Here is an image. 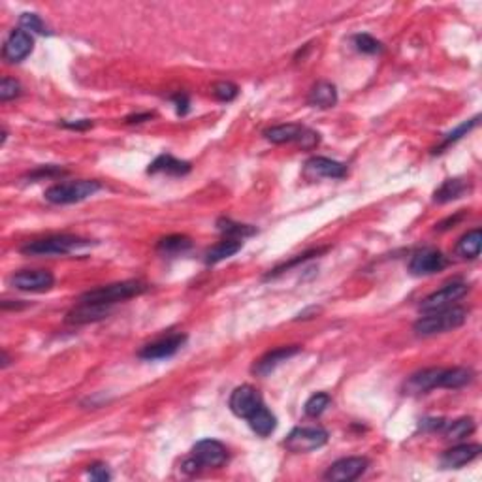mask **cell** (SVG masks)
I'll list each match as a JSON object with an SVG mask.
<instances>
[{
    "label": "cell",
    "mask_w": 482,
    "mask_h": 482,
    "mask_svg": "<svg viewBox=\"0 0 482 482\" xmlns=\"http://www.w3.org/2000/svg\"><path fill=\"white\" fill-rule=\"evenodd\" d=\"M447 266V258L437 249H420L411 256L409 270L413 275H432Z\"/></svg>",
    "instance_id": "cell-9"
},
{
    "label": "cell",
    "mask_w": 482,
    "mask_h": 482,
    "mask_svg": "<svg viewBox=\"0 0 482 482\" xmlns=\"http://www.w3.org/2000/svg\"><path fill=\"white\" fill-rule=\"evenodd\" d=\"M467 190L466 181L461 179H447L437 190L433 194V200L437 204H447V202H452V200H458L461 194Z\"/></svg>",
    "instance_id": "cell-26"
},
{
    "label": "cell",
    "mask_w": 482,
    "mask_h": 482,
    "mask_svg": "<svg viewBox=\"0 0 482 482\" xmlns=\"http://www.w3.org/2000/svg\"><path fill=\"white\" fill-rule=\"evenodd\" d=\"M444 426H447V422L443 418H426L420 424L422 430H443Z\"/></svg>",
    "instance_id": "cell-39"
},
{
    "label": "cell",
    "mask_w": 482,
    "mask_h": 482,
    "mask_svg": "<svg viewBox=\"0 0 482 482\" xmlns=\"http://www.w3.org/2000/svg\"><path fill=\"white\" fill-rule=\"evenodd\" d=\"M238 85L230 84V81H219V84L213 87V95L217 96L222 102H230L238 96Z\"/></svg>",
    "instance_id": "cell-34"
},
{
    "label": "cell",
    "mask_w": 482,
    "mask_h": 482,
    "mask_svg": "<svg viewBox=\"0 0 482 482\" xmlns=\"http://www.w3.org/2000/svg\"><path fill=\"white\" fill-rule=\"evenodd\" d=\"M102 189V185L93 179H79V181H67V183H57L45 190V200L51 204L64 205L84 202L89 196L96 194Z\"/></svg>",
    "instance_id": "cell-3"
},
{
    "label": "cell",
    "mask_w": 482,
    "mask_h": 482,
    "mask_svg": "<svg viewBox=\"0 0 482 482\" xmlns=\"http://www.w3.org/2000/svg\"><path fill=\"white\" fill-rule=\"evenodd\" d=\"M482 247V232L481 228H475L471 232H467L464 238L458 241L456 253L464 258H477L481 255Z\"/></svg>",
    "instance_id": "cell-25"
},
{
    "label": "cell",
    "mask_w": 482,
    "mask_h": 482,
    "mask_svg": "<svg viewBox=\"0 0 482 482\" xmlns=\"http://www.w3.org/2000/svg\"><path fill=\"white\" fill-rule=\"evenodd\" d=\"M10 285L23 292H45L55 285V277L45 270H23L11 275Z\"/></svg>",
    "instance_id": "cell-7"
},
{
    "label": "cell",
    "mask_w": 482,
    "mask_h": 482,
    "mask_svg": "<svg viewBox=\"0 0 482 482\" xmlns=\"http://www.w3.org/2000/svg\"><path fill=\"white\" fill-rule=\"evenodd\" d=\"M241 241L239 239H224L221 243H217L215 247H211L207 253H205V262L207 264H217V262L224 260V258H230L234 256L238 251H241Z\"/></svg>",
    "instance_id": "cell-24"
},
{
    "label": "cell",
    "mask_w": 482,
    "mask_h": 482,
    "mask_svg": "<svg viewBox=\"0 0 482 482\" xmlns=\"http://www.w3.org/2000/svg\"><path fill=\"white\" fill-rule=\"evenodd\" d=\"M262 405L260 394L256 388H253L251 384H243V386H238L230 396V409L236 416L239 418H247L249 415H253L258 407Z\"/></svg>",
    "instance_id": "cell-12"
},
{
    "label": "cell",
    "mask_w": 482,
    "mask_h": 482,
    "mask_svg": "<svg viewBox=\"0 0 482 482\" xmlns=\"http://www.w3.org/2000/svg\"><path fill=\"white\" fill-rule=\"evenodd\" d=\"M369 461L360 456H352V458H343L338 460L335 464L328 467V471L324 473V478L332 482H350L358 478L362 473L367 469Z\"/></svg>",
    "instance_id": "cell-8"
},
{
    "label": "cell",
    "mask_w": 482,
    "mask_h": 482,
    "mask_svg": "<svg viewBox=\"0 0 482 482\" xmlns=\"http://www.w3.org/2000/svg\"><path fill=\"white\" fill-rule=\"evenodd\" d=\"M439 375H441V367H430V369H422L415 373L409 381L405 383L407 394H424L432 388L439 386Z\"/></svg>",
    "instance_id": "cell-19"
},
{
    "label": "cell",
    "mask_w": 482,
    "mask_h": 482,
    "mask_svg": "<svg viewBox=\"0 0 482 482\" xmlns=\"http://www.w3.org/2000/svg\"><path fill=\"white\" fill-rule=\"evenodd\" d=\"M33 45H34L33 36H30L27 30L17 28V30H11L10 36L6 38L4 47H2V57H4L8 62H21L30 55Z\"/></svg>",
    "instance_id": "cell-11"
},
{
    "label": "cell",
    "mask_w": 482,
    "mask_h": 482,
    "mask_svg": "<svg viewBox=\"0 0 482 482\" xmlns=\"http://www.w3.org/2000/svg\"><path fill=\"white\" fill-rule=\"evenodd\" d=\"M328 441V432L321 426H311V428H296L289 433V437L285 441V447L290 452L296 454H304V452H311L324 447Z\"/></svg>",
    "instance_id": "cell-6"
},
{
    "label": "cell",
    "mask_w": 482,
    "mask_h": 482,
    "mask_svg": "<svg viewBox=\"0 0 482 482\" xmlns=\"http://www.w3.org/2000/svg\"><path fill=\"white\" fill-rule=\"evenodd\" d=\"M19 25L23 27V30H33V33H38V34H47L50 30H47V27H45V23L40 19V16H36V13H23L21 17H19Z\"/></svg>",
    "instance_id": "cell-32"
},
{
    "label": "cell",
    "mask_w": 482,
    "mask_h": 482,
    "mask_svg": "<svg viewBox=\"0 0 482 482\" xmlns=\"http://www.w3.org/2000/svg\"><path fill=\"white\" fill-rule=\"evenodd\" d=\"M305 176L309 178L341 179L347 176V166L326 156H313L305 162Z\"/></svg>",
    "instance_id": "cell-15"
},
{
    "label": "cell",
    "mask_w": 482,
    "mask_h": 482,
    "mask_svg": "<svg viewBox=\"0 0 482 482\" xmlns=\"http://www.w3.org/2000/svg\"><path fill=\"white\" fill-rule=\"evenodd\" d=\"M217 226L221 230L228 239H241L249 238L253 234H256L255 226H249V224H239V222H232L230 219H219Z\"/></svg>",
    "instance_id": "cell-27"
},
{
    "label": "cell",
    "mask_w": 482,
    "mask_h": 482,
    "mask_svg": "<svg viewBox=\"0 0 482 482\" xmlns=\"http://www.w3.org/2000/svg\"><path fill=\"white\" fill-rule=\"evenodd\" d=\"M352 40H355L356 50L362 51V53H367V55H375V53H379V51L383 50L381 42H377V40L373 38V36H369V34H356Z\"/></svg>",
    "instance_id": "cell-31"
},
{
    "label": "cell",
    "mask_w": 482,
    "mask_h": 482,
    "mask_svg": "<svg viewBox=\"0 0 482 482\" xmlns=\"http://www.w3.org/2000/svg\"><path fill=\"white\" fill-rule=\"evenodd\" d=\"M444 428H447L444 430L447 439H450V441H461V439H466L467 435H471L475 432V422H473V418H460V420H454L452 424Z\"/></svg>",
    "instance_id": "cell-28"
},
{
    "label": "cell",
    "mask_w": 482,
    "mask_h": 482,
    "mask_svg": "<svg viewBox=\"0 0 482 482\" xmlns=\"http://www.w3.org/2000/svg\"><path fill=\"white\" fill-rule=\"evenodd\" d=\"M153 113H144V115H130L127 119V122H144L145 119H151Z\"/></svg>",
    "instance_id": "cell-42"
},
{
    "label": "cell",
    "mask_w": 482,
    "mask_h": 482,
    "mask_svg": "<svg viewBox=\"0 0 482 482\" xmlns=\"http://www.w3.org/2000/svg\"><path fill=\"white\" fill-rule=\"evenodd\" d=\"M338 102V91H335V85H332L330 81H319V84L311 89L309 93V104L315 105V108H332Z\"/></svg>",
    "instance_id": "cell-21"
},
{
    "label": "cell",
    "mask_w": 482,
    "mask_h": 482,
    "mask_svg": "<svg viewBox=\"0 0 482 482\" xmlns=\"http://www.w3.org/2000/svg\"><path fill=\"white\" fill-rule=\"evenodd\" d=\"M19 95H21V85H19V81H16V79L11 78L2 79V84H0V100H2V102L17 98Z\"/></svg>",
    "instance_id": "cell-33"
},
{
    "label": "cell",
    "mask_w": 482,
    "mask_h": 482,
    "mask_svg": "<svg viewBox=\"0 0 482 482\" xmlns=\"http://www.w3.org/2000/svg\"><path fill=\"white\" fill-rule=\"evenodd\" d=\"M149 173H170V176H185L190 172V164L185 161H178L172 155L156 156L155 162L151 164Z\"/></svg>",
    "instance_id": "cell-22"
},
{
    "label": "cell",
    "mask_w": 482,
    "mask_h": 482,
    "mask_svg": "<svg viewBox=\"0 0 482 482\" xmlns=\"http://www.w3.org/2000/svg\"><path fill=\"white\" fill-rule=\"evenodd\" d=\"M193 458L200 464V467H221L226 461V449L219 441L204 439L193 447Z\"/></svg>",
    "instance_id": "cell-14"
},
{
    "label": "cell",
    "mask_w": 482,
    "mask_h": 482,
    "mask_svg": "<svg viewBox=\"0 0 482 482\" xmlns=\"http://www.w3.org/2000/svg\"><path fill=\"white\" fill-rule=\"evenodd\" d=\"M89 477L93 478V481H110V471H108V466H104V464H95V466L89 467Z\"/></svg>",
    "instance_id": "cell-36"
},
{
    "label": "cell",
    "mask_w": 482,
    "mask_h": 482,
    "mask_svg": "<svg viewBox=\"0 0 482 482\" xmlns=\"http://www.w3.org/2000/svg\"><path fill=\"white\" fill-rule=\"evenodd\" d=\"M145 290H147V285H144L142 281H122V283L108 285V287H100V289L81 294V296H79V302L113 305L117 304V302H122V299L138 296V294L145 292Z\"/></svg>",
    "instance_id": "cell-4"
},
{
    "label": "cell",
    "mask_w": 482,
    "mask_h": 482,
    "mask_svg": "<svg viewBox=\"0 0 482 482\" xmlns=\"http://www.w3.org/2000/svg\"><path fill=\"white\" fill-rule=\"evenodd\" d=\"M187 341V335L183 333H173L168 338H162L155 343L145 345L144 349L139 350V358L144 360H162V358H170L178 352Z\"/></svg>",
    "instance_id": "cell-13"
},
{
    "label": "cell",
    "mask_w": 482,
    "mask_h": 482,
    "mask_svg": "<svg viewBox=\"0 0 482 482\" xmlns=\"http://www.w3.org/2000/svg\"><path fill=\"white\" fill-rule=\"evenodd\" d=\"M61 173H64V170L62 168H57V166H45V168H40V170H36L34 173H30V179H36V178H51V176H61Z\"/></svg>",
    "instance_id": "cell-37"
},
{
    "label": "cell",
    "mask_w": 482,
    "mask_h": 482,
    "mask_svg": "<svg viewBox=\"0 0 482 482\" xmlns=\"http://www.w3.org/2000/svg\"><path fill=\"white\" fill-rule=\"evenodd\" d=\"M67 128H74V130H85V128L93 127V121H89V119H81V121H76V122H62Z\"/></svg>",
    "instance_id": "cell-40"
},
{
    "label": "cell",
    "mask_w": 482,
    "mask_h": 482,
    "mask_svg": "<svg viewBox=\"0 0 482 482\" xmlns=\"http://www.w3.org/2000/svg\"><path fill=\"white\" fill-rule=\"evenodd\" d=\"M475 373L469 367H450L441 369L439 375V388H461L467 383H471Z\"/></svg>",
    "instance_id": "cell-23"
},
{
    "label": "cell",
    "mask_w": 482,
    "mask_h": 482,
    "mask_svg": "<svg viewBox=\"0 0 482 482\" xmlns=\"http://www.w3.org/2000/svg\"><path fill=\"white\" fill-rule=\"evenodd\" d=\"M467 290H469V287H467L466 283L444 285L441 290L430 294L428 298L422 299L420 311L430 313V311H437L443 309V307H449L450 304H454L456 299H460L461 296H466Z\"/></svg>",
    "instance_id": "cell-10"
},
{
    "label": "cell",
    "mask_w": 482,
    "mask_h": 482,
    "mask_svg": "<svg viewBox=\"0 0 482 482\" xmlns=\"http://www.w3.org/2000/svg\"><path fill=\"white\" fill-rule=\"evenodd\" d=\"M111 305L105 304H91V302H79L78 307L68 311L67 322L68 324H89V322L102 321L104 316L110 315Z\"/></svg>",
    "instance_id": "cell-16"
},
{
    "label": "cell",
    "mask_w": 482,
    "mask_h": 482,
    "mask_svg": "<svg viewBox=\"0 0 482 482\" xmlns=\"http://www.w3.org/2000/svg\"><path fill=\"white\" fill-rule=\"evenodd\" d=\"M332 403V398L328 396V394H315V396H311L309 399H307V403H305V415L311 416V418H316V416H321L324 411L328 409V405Z\"/></svg>",
    "instance_id": "cell-30"
},
{
    "label": "cell",
    "mask_w": 482,
    "mask_h": 482,
    "mask_svg": "<svg viewBox=\"0 0 482 482\" xmlns=\"http://www.w3.org/2000/svg\"><path fill=\"white\" fill-rule=\"evenodd\" d=\"M190 249V239L187 236H168V238H162L159 241V251L161 253H166V255H178V253H183V251Z\"/></svg>",
    "instance_id": "cell-29"
},
{
    "label": "cell",
    "mask_w": 482,
    "mask_h": 482,
    "mask_svg": "<svg viewBox=\"0 0 482 482\" xmlns=\"http://www.w3.org/2000/svg\"><path fill=\"white\" fill-rule=\"evenodd\" d=\"M173 104H176V110H178V113H179V115H185V113H187V111H189V96H187V95H181V93H179V95H176V96H173Z\"/></svg>",
    "instance_id": "cell-38"
},
{
    "label": "cell",
    "mask_w": 482,
    "mask_h": 482,
    "mask_svg": "<svg viewBox=\"0 0 482 482\" xmlns=\"http://www.w3.org/2000/svg\"><path fill=\"white\" fill-rule=\"evenodd\" d=\"M482 452V447L477 443L469 444H458L452 447L441 456V466L444 469H458V467L467 466L469 461H473Z\"/></svg>",
    "instance_id": "cell-17"
},
{
    "label": "cell",
    "mask_w": 482,
    "mask_h": 482,
    "mask_svg": "<svg viewBox=\"0 0 482 482\" xmlns=\"http://www.w3.org/2000/svg\"><path fill=\"white\" fill-rule=\"evenodd\" d=\"M299 350L302 349L296 347V345H292V347H281V349L272 350V352H268V355H264L260 360L256 362L255 367H253V373L258 375V377H266V375H270L275 367L281 366L283 362H287L289 358L298 355Z\"/></svg>",
    "instance_id": "cell-18"
},
{
    "label": "cell",
    "mask_w": 482,
    "mask_h": 482,
    "mask_svg": "<svg viewBox=\"0 0 482 482\" xmlns=\"http://www.w3.org/2000/svg\"><path fill=\"white\" fill-rule=\"evenodd\" d=\"M268 142L272 144H290V142H298L302 147L305 149H311L319 144V134L309 130V128L302 127V125H294V122H289V125H279V127H272L268 128L264 132Z\"/></svg>",
    "instance_id": "cell-5"
},
{
    "label": "cell",
    "mask_w": 482,
    "mask_h": 482,
    "mask_svg": "<svg viewBox=\"0 0 482 482\" xmlns=\"http://www.w3.org/2000/svg\"><path fill=\"white\" fill-rule=\"evenodd\" d=\"M181 469H183L185 473H189V475H193V473H196L200 469V464L196 460H194L193 456H190L189 460L183 461V466H181Z\"/></svg>",
    "instance_id": "cell-41"
},
{
    "label": "cell",
    "mask_w": 482,
    "mask_h": 482,
    "mask_svg": "<svg viewBox=\"0 0 482 482\" xmlns=\"http://www.w3.org/2000/svg\"><path fill=\"white\" fill-rule=\"evenodd\" d=\"M478 119H481V117H478V115H477V117H473L471 121L464 122V125H460V127L456 128L454 132H450L449 136H447V138H444V144H443V147H444V145L452 144V142H458V139H460L461 136H466V134L469 132V130H471V128H475V127H477V125H478Z\"/></svg>",
    "instance_id": "cell-35"
},
{
    "label": "cell",
    "mask_w": 482,
    "mask_h": 482,
    "mask_svg": "<svg viewBox=\"0 0 482 482\" xmlns=\"http://www.w3.org/2000/svg\"><path fill=\"white\" fill-rule=\"evenodd\" d=\"M467 321V311L464 307H443V309L430 311L428 315L420 316L418 321L415 322V332L416 335H435V333L449 332V330H454V328H460L464 322Z\"/></svg>",
    "instance_id": "cell-1"
},
{
    "label": "cell",
    "mask_w": 482,
    "mask_h": 482,
    "mask_svg": "<svg viewBox=\"0 0 482 482\" xmlns=\"http://www.w3.org/2000/svg\"><path fill=\"white\" fill-rule=\"evenodd\" d=\"M87 245H89L87 239L76 238V236H51V238L28 241L21 247V253L27 256H59L68 255Z\"/></svg>",
    "instance_id": "cell-2"
},
{
    "label": "cell",
    "mask_w": 482,
    "mask_h": 482,
    "mask_svg": "<svg viewBox=\"0 0 482 482\" xmlns=\"http://www.w3.org/2000/svg\"><path fill=\"white\" fill-rule=\"evenodd\" d=\"M247 420H249L251 430H253L256 435H260V437H268V435L275 430V426H277V418H275L272 411H268L264 405H260L253 415L247 416Z\"/></svg>",
    "instance_id": "cell-20"
}]
</instances>
